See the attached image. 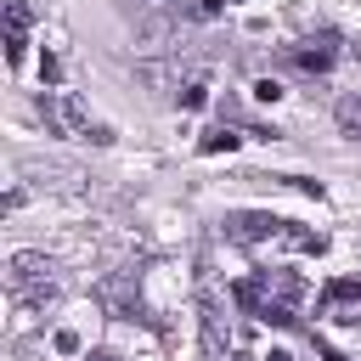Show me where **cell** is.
Listing matches in <instances>:
<instances>
[{"label":"cell","mask_w":361,"mask_h":361,"mask_svg":"<svg viewBox=\"0 0 361 361\" xmlns=\"http://www.w3.org/2000/svg\"><path fill=\"white\" fill-rule=\"evenodd\" d=\"M6 288H11L17 305L34 310V305H51L62 282H56V265H51L39 248H17V254L6 259Z\"/></svg>","instance_id":"cell-1"},{"label":"cell","mask_w":361,"mask_h":361,"mask_svg":"<svg viewBox=\"0 0 361 361\" xmlns=\"http://www.w3.org/2000/svg\"><path fill=\"white\" fill-rule=\"evenodd\" d=\"M34 107H39V118H45L51 135H85V141H90V130H96V124H90V107H85L73 90H45Z\"/></svg>","instance_id":"cell-2"},{"label":"cell","mask_w":361,"mask_h":361,"mask_svg":"<svg viewBox=\"0 0 361 361\" xmlns=\"http://www.w3.org/2000/svg\"><path fill=\"white\" fill-rule=\"evenodd\" d=\"M220 226H226V237H231V243H248V248H259V243H265V248H271V243H276V231H282L288 220H282V214H265V209H231Z\"/></svg>","instance_id":"cell-3"},{"label":"cell","mask_w":361,"mask_h":361,"mask_svg":"<svg viewBox=\"0 0 361 361\" xmlns=\"http://www.w3.org/2000/svg\"><path fill=\"white\" fill-rule=\"evenodd\" d=\"M282 62H288V68H299V73H327V68L338 62V39H333V34L299 39V45H288V51H282Z\"/></svg>","instance_id":"cell-4"},{"label":"cell","mask_w":361,"mask_h":361,"mask_svg":"<svg viewBox=\"0 0 361 361\" xmlns=\"http://www.w3.org/2000/svg\"><path fill=\"white\" fill-rule=\"evenodd\" d=\"M322 310H327V322H338V327H361V282H355V276L327 282Z\"/></svg>","instance_id":"cell-5"},{"label":"cell","mask_w":361,"mask_h":361,"mask_svg":"<svg viewBox=\"0 0 361 361\" xmlns=\"http://www.w3.org/2000/svg\"><path fill=\"white\" fill-rule=\"evenodd\" d=\"M197 316H203V355H209V361H226V355H231V327H226V305H220L214 293H203Z\"/></svg>","instance_id":"cell-6"},{"label":"cell","mask_w":361,"mask_h":361,"mask_svg":"<svg viewBox=\"0 0 361 361\" xmlns=\"http://www.w3.org/2000/svg\"><path fill=\"white\" fill-rule=\"evenodd\" d=\"M23 175H28L34 186H73V180H79L73 164H45V158H23Z\"/></svg>","instance_id":"cell-7"},{"label":"cell","mask_w":361,"mask_h":361,"mask_svg":"<svg viewBox=\"0 0 361 361\" xmlns=\"http://www.w3.org/2000/svg\"><path fill=\"white\" fill-rule=\"evenodd\" d=\"M333 118H338V130H344V135H355V141H361V90H344V96L333 102Z\"/></svg>","instance_id":"cell-8"},{"label":"cell","mask_w":361,"mask_h":361,"mask_svg":"<svg viewBox=\"0 0 361 361\" xmlns=\"http://www.w3.org/2000/svg\"><path fill=\"white\" fill-rule=\"evenodd\" d=\"M237 141H243V135H237V130H226V124H220V130H203V141H197V152H231V147H237Z\"/></svg>","instance_id":"cell-9"},{"label":"cell","mask_w":361,"mask_h":361,"mask_svg":"<svg viewBox=\"0 0 361 361\" xmlns=\"http://www.w3.org/2000/svg\"><path fill=\"white\" fill-rule=\"evenodd\" d=\"M23 56H28V28H17V23H6V62L17 68Z\"/></svg>","instance_id":"cell-10"},{"label":"cell","mask_w":361,"mask_h":361,"mask_svg":"<svg viewBox=\"0 0 361 361\" xmlns=\"http://www.w3.org/2000/svg\"><path fill=\"white\" fill-rule=\"evenodd\" d=\"M39 17V0H6V23H17V28H28Z\"/></svg>","instance_id":"cell-11"},{"label":"cell","mask_w":361,"mask_h":361,"mask_svg":"<svg viewBox=\"0 0 361 361\" xmlns=\"http://www.w3.org/2000/svg\"><path fill=\"white\" fill-rule=\"evenodd\" d=\"M203 102H209V85L203 79H186L180 85V107H203Z\"/></svg>","instance_id":"cell-12"},{"label":"cell","mask_w":361,"mask_h":361,"mask_svg":"<svg viewBox=\"0 0 361 361\" xmlns=\"http://www.w3.org/2000/svg\"><path fill=\"white\" fill-rule=\"evenodd\" d=\"M39 79H45V90H56V85H62V62H56L51 51L39 56Z\"/></svg>","instance_id":"cell-13"},{"label":"cell","mask_w":361,"mask_h":361,"mask_svg":"<svg viewBox=\"0 0 361 361\" xmlns=\"http://www.w3.org/2000/svg\"><path fill=\"white\" fill-rule=\"evenodd\" d=\"M254 96H259V102H276V96H282V85H276V79H259V85H254Z\"/></svg>","instance_id":"cell-14"},{"label":"cell","mask_w":361,"mask_h":361,"mask_svg":"<svg viewBox=\"0 0 361 361\" xmlns=\"http://www.w3.org/2000/svg\"><path fill=\"white\" fill-rule=\"evenodd\" d=\"M56 350H62V355H73V350H79V333H68V327H62V333H56Z\"/></svg>","instance_id":"cell-15"},{"label":"cell","mask_w":361,"mask_h":361,"mask_svg":"<svg viewBox=\"0 0 361 361\" xmlns=\"http://www.w3.org/2000/svg\"><path fill=\"white\" fill-rule=\"evenodd\" d=\"M197 11H203V17H220V11H226V0H203Z\"/></svg>","instance_id":"cell-16"},{"label":"cell","mask_w":361,"mask_h":361,"mask_svg":"<svg viewBox=\"0 0 361 361\" xmlns=\"http://www.w3.org/2000/svg\"><path fill=\"white\" fill-rule=\"evenodd\" d=\"M265 361H293V355H288V350H271V355H265Z\"/></svg>","instance_id":"cell-17"},{"label":"cell","mask_w":361,"mask_h":361,"mask_svg":"<svg viewBox=\"0 0 361 361\" xmlns=\"http://www.w3.org/2000/svg\"><path fill=\"white\" fill-rule=\"evenodd\" d=\"M355 62H361V45H355Z\"/></svg>","instance_id":"cell-18"},{"label":"cell","mask_w":361,"mask_h":361,"mask_svg":"<svg viewBox=\"0 0 361 361\" xmlns=\"http://www.w3.org/2000/svg\"><path fill=\"white\" fill-rule=\"evenodd\" d=\"M90 361H102V355H90Z\"/></svg>","instance_id":"cell-19"}]
</instances>
